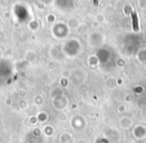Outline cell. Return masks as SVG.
I'll return each instance as SVG.
<instances>
[{"label": "cell", "instance_id": "1", "mask_svg": "<svg viewBox=\"0 0 146 143\" xmlns=\"http://www.w3.org/2000/svg\"><path fill=\"white\" fill-rule=\"evenodd\" d=\"M132 17H133V21H134V26H135V30L138 29V26H137V17H136V13L133 12L132 13Z\"/></svg>", "mask_w": 146, "mask_h": 143}]
</instances>
